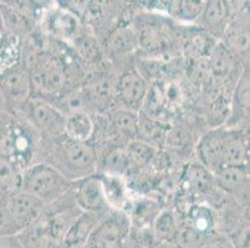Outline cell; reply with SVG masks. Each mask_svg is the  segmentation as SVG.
<instances>
[{
  "mask_svg": "<svg viewBox=\"0 0 250 248\" xmlns=\"http://www.w3.org/2000/svg\"><path fill=\"white\" fill-rule=\"evenodd\" d=\"M36 161L51 165L71 183L99 172V152L95 145L72 140L65 134L56 138L40 136Z\"/></svg>",
  "mask_w": 250,
  "mask_h": 248,
  "instance_id": "obj_1",
  "label": "cell"
},
{
  "mask_svg": "<svg viewBox=\"0 0 250 248\" xmlns=\"http://www.w3.org/2000/svg\"><path fill=\"white\" fill-rule=\"evenodd\" d=\"M25 70L30 75L33 95L54 103L71 90L66 65L56 55L39 51Z\"/></svg>",
  "mask_w": 250,
  "mask_h": 248,
  "instance_id": "obj_2",
  "label": "cell"
},
{
  "mask_svg": "<svg viewBox=\"0 0 250 248\" xmlns=\"http://www.w3.org/2000/svg\"><path fill=\"white\" fill-rule=\"evenodd\" d=\"M72 183L55 168L42 161L31 164L20 175V190L38 197L45 205L60 199L71 189Z\"/></svg>",
  "mask_w": 250,
  "mask_h": 248,
  "instance_id": "obj_3",
  "label": "cell"
},
{
  "mask_svg": "<svg viewBox=\"0 0 250 248\" xmlns=\"http://www.w3.org/2000/svg\"><path fill=\"white\" fill-rule=\"evenodd\" d=\"M14 114L21 117L42 138H56L65 131V114L52 102L38 95H31Z\"/></svg>",
  "mask_w": 250,
  "mask_h": 248,
  "instance_id": "obj_4",
  "label": "cell"
},
{
  "mask_svg": "<svg viewBox=\"0 0 250 248\" xmlns=\"http://www.w3.org/2000/svg\"><path fill=\"white\" fill-rule=\"evenodd\" d=\"M81 91L92 114H106L117 103V75L111 71L88 75Z\"/></svg>",
  "mask_w": 250,
  "mask_h": 248,
  "instance_id": "obj_5",
  "label": "cell"
},
{
  "mask_svg": "<svg viewBox=\"0 0 250 248\" xmlns=\"http://www.w3.org/2000/svg\"><path fill=\"white\" fill-rule=\"evenodd\" d=\"M148 95V79L135 66H126L117 75V106L140 113Z\"/></svg>",
  "mask_w": 250,
  "mask_h": 248,
  "instance_id": "obj_6",
  "label": "cell"
},
{
  "mask_svg": "<svg viewBox=\"0 0 250 248\" xmlns=\"http://www.w3.org/2000/svg\"><path fill=\"white\" fill-rule=\"evenodd\" d=\"M0 95L10 113L17 112L33 95L30 75L20 63L9 66L0 74Z\"/></svg>",
  "mask_w": 250,
  "mask_h": 248,
  "instance_id": "obj_7",
  "label": "cell"
},
{
  "mask_svg": "<svg viewBox=\"0 0 250 248\" xmlns=\"http://www.w3.org/2000/svg\"><path fill=\"white\" fill-rule=\"evenodd\" d=\"M131 226L127 211L111 210L100 220L88 243L99 248H115L125 245Z\"/></svg>",
  "mask_w": 250,
  "mask_h": 248,
  "instance_id": "obj_8",
  "label": "cell"
},
{
  "mask_svg": "<svg viewBox=\"0 0 250 248\" xmlns=\"http://www.w3.org/2000/svg\"><path fill=\"white\" fill-rule=\"evenodd\" d=\"M249 8L229 19L220 38L222 42L243 66H249Z\"/></svg>",
  "mask_w": 250,
  "mask_h": 248,
  "instance_id": "obj_9",
  "label": "cell"
},
{
  "mask_svg": "<svg viewBox=\"0 0 250 248\" xmlns=\"http://www.w3.org/2000/svg\"><path fill=\"white\" fill-rule=\"evenodd\" d=\"M76 205L83 212L106 215L111 211L102 189L99 172L72 183Z\"/></svg>",
  "mask_w": 250,
  "mask_h": 248,
  "instance_id": "obj_10",
  "label": "cell"
},
{
  "mask_svg": "<svg viewBox=\"0 0 250 248\" xmlns=\"http://www.w3.org/2000/svg\"><path fill=\"white\" fill-rule=\"evenodd\" d=\"M5 204L20 231L38 221L46 209V205L38 197L20 189L5 197Z\"/></svg>",
  "mask_w": 250,
  "mask_h": 248,
  "instance_id": "obj_11",
  "label": "cell"
},
{
  "mask_svg": "<svg viewBox=\"0 0 250 248\" xmlns=\"http://www.w3.org/2000/svg\"><path fill=\"white\" fill-rule=\"evenodd\" d=\"M227 133V127L210 128L199 138L197 143V155L199 164L212 174L223 167Z\"/></svg>",
  "mask_w": 250,
  "mask_h": 248,
  "instance_id": "obj_12",
  "label": "cell"
},
{
  "mask_svg": "<svg viewBox=\"0 0 250 248\" xmlns=\"http://www.w3.org/2000/svg\"><path fill=\"white\" fill-rule=\"evenodd\" d=\"M214 184L223 194L236 202L249 199V165L223 167L213 174Z\"/></svg>",
  "mask_w": 250,
  "mask_h": 248,
  "instance_id": "obj_13",
  "label": "cell"
},
{
  "mask_svg": "<svg viewBox=\"0 0 250 248\" xmlns=\"http://www.w3.org/2000/svg\"><path fill=\"white\" fill-rule=\"evenodd\" d=\"M138 41V47L147 52H161L173 41V31L169 25L158 20L142 19L133 25Z\"/></svg>",
  "mask_w": 250,
  "mask_h": 248,
  "instance_id": "obj_14",
  "label": "cell"
},
{
  "mask_svg": "<svg viewBox=\"0 0 250 248\" xmlns=\"http://www.w3.org/2000/svg\"><path fill=\"white\" fill-rule=\"evenodd\" d=\"M44 27L47 35L56 40L74 41L83 33L80 18L65 8H55L46 14Z\"/></svg>",
  "mask_w": 250,
  "mask_h": 248,
  "instance_id": "obj_15",
  "label": "cell"
},
{
  "mask_svg": "<svg viewBox=\"0 0 250 248\" xmlns=\"http://www.w3.org/2000/svg\"><path fill=\"white\" fill-rule=\"evenodd\" d=\"M249 67H247L243 70L230 93V114L224 127H249Z\"/></svg>",
  "mask_w": 250,
  "mask_h": 248,
  "instance_id": "obj_16",
  "label": "cell"
},
{
  "mask_svg": "<svg viewBox=\"0 0 250 248\" xmlns=\"http://www.w3.org/2000/svg\"><path fill=\"white\" fill-rule=\"evenodd\" d=\"M104 51L112 60H124L138 49V41L133 26L118 25L108 34L104 42Z\"/></svg>",
  "mask_w": 250,
  "mask_h": 248,
  "instance_id": "obj_17",
  "label": "cell"
},
{
  "mask_svg": "<svg viewBox=\"0 0 250 248\" xmlns=\"http://www.w3.org/2000/svg\"><path fill=\"white\" fill-rule=\"evenodd\" d=\"M229 19L230 17H229L227 1L210 0V1H206V6L195 24L199 29L219 41L226 31Z\"/></svg>",
  "mask_w": 250,
  "mask_h": 248,
  "instance_id": "obj_18",
  "label": "cell"
},
{
  "mask_svg": "<svg viewBox=\"0 0 250 248\" xmlns=\"http://www.w3.org/2000/svg\"><path fill=\"white\" fill-rule=\"evenodd\" d=\"M248 161H249L248 128H228L224 155H223V167H244L249 165Z\"/></svg>",
  "mask_w": 250,
  "mask_h": 248,
  "instance_id": "obj_19",
  "label": "cell"
},
{
  "mask_svg": "<svg viewBox=\"0 0 250 248\" xmlns=\"http://www.w3.org/2000/svg\"><path fill=\"white\" fill-rule=\"evenodd\" d=\"M104 215H96V213L81 212L77 216L76 220L70 225L66 233L63 235L61 241L60 248H83L90 241L91 235L96 229Z\"/></svg>",
  "mask_w": 250,
  "mask_h": 248,
  "instance_id": "obj_20",
  "label": "cell"
},
{
  "mask_svg": "<svg viewBox=\"0 0 250 248\" xmlns=\"http://www.w3.org/2000/svg\"><path fill=\"white\" fill-rule=\"evenodd\" d=\"M217 38L199 27L195 30L193 29V30L187 31V34H184L182 38V54L189 61L208 57V55L212 51L213 46L217 44Z\"/></svg>",
  "mask_w": 250,
  "mask_h": 248,
  "instance_id": "obj_21",
  "label": "cell"
},
{
  "mask_svg": "<svg viewBox=\"0 0 250 248\" xmlns=\"http://www.w3.org/2000/svg\"><path fill=\"white\" fill-rule=\"evenodd\" d=\"M22 248H60V243L51 235L44 216L21 229L17 235Z\"/></svg>",
  "mask_w": 250,
  "mask_h": 248,
  "instance_id": "obj_22",
  "label": "cell"
},
{
  "mask_svg": "<svg viewBox=\"0 0 250 248\" xmlns=\"http://www.w3.org/2000/svg\"><path fill=\"white\" fill-rule=\"evenodd\" d=\"M99 175L101 179L104 197L111 210L126 211L125 208L129 202V194L128 186L124 180V177L104 174V172H99Z\"/></svg>",
  "mask_w": 250,
  "mask_h": 248,
  "instance_id": "obj_23",
  "label": "cell"
},
{
  "mask_svg": "<svg viewBox=\"0 0 250 248\" xmlns=\"http://www.w3.org/2000/svg\"><path fill=\"white\" fill-rule=\"evenodd\" d=\"M95 133V114L90 112H74L66 115L63 134L72 140L91 143Z\"/></svg>",
  "mask_w": 250,
  "mask_h": 248,
  "instance_id": "obj_24",
  "label": "cell"
},
{
  "mask_svg": "<svg viewBox=\"0 0 250 248\" xmlns=\"http://www.w3.org/2000/svg\"><path fill=\"white\" fill-rule=\"evenodd\" d=\"M217 217L218 215L210 206L204 204H194L188 209L186 217L182 220L197 231L206 235H212L217 232Z\"/></svg>",
  "mask_w": 250,
  "mask_h": 248,
  "instance_id": "obj_25",
  "label": "cell"
},
{
  "mask_svg": "<svg viewBox=\"0 0 250 248\" xmlns=\"http://www.w3.org/2000/svg\"><path fill=\"white\" fill-rule=\"evenodd\" d=\"M181 222V216L176 211L162 209L154 218L151 229L158 242H173Z\"/></svg>",
  "mask_w": 250,
  "mask_h": 248,
  "instance_id": "obj_26",
  "label": "cell"
},
{
  "mask_svg": "<svg viewBox=\"0 0 250 248\" xmlns=\"http://www.w3.org/2000/svg\"><path fill=\"white\" fill-rule=\"evenodd\" d=\"M162 209L160 208L158 202L151 199L136 200L131 205V210L127 212L131 225L137 227H151L154 218L160 213Z\"/></svg>",
  "mask_w": 250,
  "mask_h": 248,
  "instance_id": "obj_27",
  "label": "cell"
},
{
  "mask_svg": "<svg viewBox=\"0 0 250 248\" xmlns=\"http://www.w3.org/2000/svg\"><path fill=\"white\" fill-rule=\"evenodd\" d=\"M168 13L172 18L183 22H197L202 11L206 6V1H192V0H177L170 1Z\"/></svg>",
  "mask_w": 250,
  "mask_h": 248,
  "instance_id": "obj_28",
  "label": "cell"
},
{
  "mask_svg": "<svg viewBox=\"0 0 250 248\" xmlns=\"http://www.w3.org/2000/svg\"><path fill=\"white\" fill-rule=\"evenodd\" d=\"M72 42L76 49V55L81 60L87 62L88 65L101 62V46L94 36L81 33Z\"/></svg>",
  "mask_w": 250,
  "mask_h": 248,
  "instance_id": "obj_29",
  "label": "cell"
},
{
  "mask_svg": "<svg viewBox=\"0 0 250 248\" xmlns=\"http://www.w3.org/2000/svg\"><path fill=\"white\" fill-rule=\"evenodd\" d=\"M212 235L202 233L182 220L173 243L178 248H203L208 238Z\"/></svg>",
  "mask_w": 250,
  "mask_h": 248,
  "instance_id": "obj_30",
  "label": "cell"
},
{
  "mask_svg": "<svg viewBox=\"0 0 250 248\" xmlns=\"http://www.w3.org/2000/svg\"><path fill=\"white\" fill-rule=\"evenodd\" d=\"M127 156L132 165L137 167H143V165H148L153 160L156 155V149L151 143H147L145 140H131L125 145Z\"/></svg>",
  "mask_w": 250,
  "mask_h": 248,
  "instance_id": "obj_31",
  "label": "cell"
},
{
  "mask_svg": "<svg viewBox=\"0 0 250 248\" xmlns=\"http://www.w3.org/2000/svg\"><path fill=\"white\" fill-rule=\"evenodd\" d=\"M187 76L193 85L199 88H208L212 85V74L209 67L208 57L189 61Z\"/></svg>",
  "mask_w": 250,
  "mask_h": 248,
  "instance_id": "obj_32",
  "label": "cell"
},
{
  "mask_svg": "<svg viewBox=\"0 0 250 248\" xmlns=\"http://www.w3.org/2000/svg\"><path fill=\"white\" fill-rule=\"evenodd\" d=\"M158 241L154 237L151 227L131 226L125 242L126 248H157Z\"/></svg>",
  "mask_w": 250,
  "mask_h": 248,
  "instance_id": "obj_33",
  "label": "cell"
},
{
  "mask_svg": "<svg viewBox=\"0 0 250 248\" xmlns=\"http://www.w3.org/2000/svg\"><path fill=\"white\" fill-rule=\"evenodd\" d=\"M20 232L19 227L11 217L5 204V199L0 201V237L17 236Z\"/></svg>",
  "mask_w": 250,
  "mask_h": 248,
  "instance_id": "obj_34",
  "label": "cell"
},
{
  "mask_svg": "<svg viewBox=\"0 0 250 248\" xmlns=\"http://www.w3.org/2000/svg\"><path fill=\"white\" fill-rule=\"evenodd\" d=\"M203 248H235L229 237L220 232H214L210 237L208 238L207 243Z\"/></svg>",
  "mask_w": 250,
  "mask_h": 248,
  "instance_id": "obj_35",
  "label": "cell"
},
{
  "mask_svg": "<svg viewBox=\"0 0 250 248\" xmlns=\"http://www.w3.org/2000/svg\"><path fill=\"white\" fill-rule=\"evenodd\" d=\"M0 248H22V246L17 236H8L0 237Z\"/></svg>",
  "mask_w": 250,
  "mask_h": 248,
  "instance_id": "obj_36",
  "label": "cell"
},
{
  "mask_svg": "<svg viewBox=\"0 0 250 248\" xmlns=\"http://www.w3.org/2000/svg\"><path fill=\"white\" fill-rule=\"evenodd\" d=\"M157 248H178L173 242H158Z\"/></svg>",
  "mask_w": 250,
  "mask_h": 248,
  "instance_id": "obj_37",
  "label": "cell"
},
{
  "mask_svg": "<svg viewBox=\"0 0 250 248\" xmlns=\"http://www.w3.org/2000/svg\"><path fill=\"white\" fill-rule=\"evenodd\" d=\"M6 112H8V109H6L5 103H4L3 98H1V95H0V117H1V115Z\"/></svg>",
  "mask_w": 250,
  "mask_h": 248,
  "instance_id": "obj_38",
  "label": "cell"
},
{
  "mask_svg": "<svg viewBox=\"0 0 250 248\" xmlns=\"http://www.w3.org/2000/svg\"><path fill=\"white\" fill-rule=\"evenodd\" d=\"M5 194H4V192H3V191H0V201H1V200H4V199H5Z\"/></svg>",
  "mask_w": 250,
  "mask_h": 248,
  "instance_id": "obj_39",
  "label": "cell"
}]
</instances>
